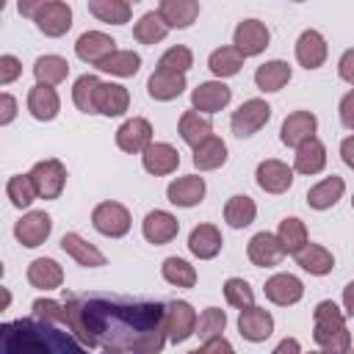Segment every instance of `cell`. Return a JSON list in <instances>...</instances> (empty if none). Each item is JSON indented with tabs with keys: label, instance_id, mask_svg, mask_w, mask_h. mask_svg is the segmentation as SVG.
Here are the masks:
<instances>
[{
	"label": "cell",
	"instance_id": "6da1fadb",
	"mask_svg": "<svg viewBox=\"0 0 354 354\" xmlns=\"http://www.w3.org/2000/svg\"><path fill=\"white\" fill-rule=\"evenodd\" d=\"M66 326L86 348L108 354H158L166 335V304L119 293H66Z\"/></svg>",
	"mask_w": 354,
	"mask_h": 354
},
{
	"label": "cell",
	"instance_id": "7a4b0ae2",
	"mask_svg": "<svg viewBox=\"0 0 354 354\" xmlns=\"http://www.w3.org/2000/svg\"><path fill=\"white\" fill-rule=\"evenodd\" d=\"M3 354H80L86 346L69 332L55 329V324L33 315L0 324Z\"/></svg>",
	"mask_w": 354,
	"mask_h": 354
},
{
	"label": "cell",
	"instance_id": "3957f363",
	"mask_svg": "<svg viewBox=\"0 0 354 354\" xmlns=\"http://www.w3.org/2000/svg\"><path fill=\"white\" fill-rule=\"evenodd\" d=\"M313 340L321 351L346 354L351 348V335L346 329V315L335 301H318L313 310Z\"/></svg>",
	"mask_w": 354,
	"mask_h": 354
},
{
	"label": "cell",
	"instance_id": "277c9868",
	"mask_svg": "<svg viewBox=\"0 0 354 354\" xmlns=\"http://www.w3.org/2000/svg\"><path fill=\"white\" fill-rule=\"evenodd\" d=\"M271 119V105L260 97H252L246 102H241L238 111H232V119H230V127L238 138H249L254 136L257 130H263Z\"/></svg>",
	"mask_w": 354,
	"mask_h": 354
},
{
	"label": "cell",
	"instance_id": "5b68a950",
	"mask_svg": "<svg viewBox=\"0 0 354 354\" xmlns=\"http://www.w3.org/2000/svg\"><path fill=\"white\" fill-rule=\"evenodd\" d=\"M28 174H30L41 199H58L64 185H66V166L58 158H47V160L33 163V169Z\"/></svg>",
	"mask_w": 354,
	"mask_h": 354
},
{
	"label": "cell",
	"instance_id": "8992f818",
	"mask_svg": "<svg viewBox=\"0 0 354 354\" xmlns=\"http://www.w3.org/2000/svg\"><path fill=\"white\" fill-rule=\"evenodd\" d=\"M91 224L105 238H122L130 232V210L122 202H100L91 210Z\"/></svg>",
	"mask_w": 354,
	"mask_h": 354
},
{
	"label": "cell",
	"instance_id": "52a82bcc",
	"mask_svg": "<svg viewBox=\"0 0 354 354\" xmlns=\"http://www.w3.org/2000/svg\"><path fill=\"white\" fill-rule=\"evenodd\" d=\"M196 310L188 301L174 299L166 304V335L171 343H185L196 332Z\"/></svg>",
	"mask_w": 354,
	"mask_h": 354
},
{
	"label": "cell",
	"instance_id": "ba28073f",
	"mask_svg": "<svg viewBox=\"0 0 354 354\" xmlns=\"http://www.w3.org/2000/svg\"><path fill=\"white\" fill-rule=\"evenodd\" d=\"M50 232H53V218H50V213H44V210H30V213H25V216L14 224V238H17L22 246H28V249L41 246V243L50 238Z\"/></svg>",
	"mask_w": 354,
	"mask_h": 354
},
{
	"label": "cell",
	"instance_id": "9c48e42d",
	"mask_svg": "<svg viewBox=\"0 0 354 354\" xmlns=\"http://www.w3.org/2000/svg\"><path fill=\"white\" fill-rule=\"evenodd\" d=\"M271 41V30L266 28V22L260 19H243L235 25V33H232V44L246 55H260Z\"/></svg>",
	"mask_w": 354,
	"mask_h": 354
},
{
	"label": "cell",
	"instance_id": "30bf717a",
	"mask_svg": "<svg viewBox=\"0 0 354 354\" xmlns=\"http://www.w3.org/2000/svg\"><path fill=\"white\" fill-rule=\"evenodd\" d=\"M33 22L44 36L58 39L72 28V8L64 0H47L41 6V11L33 17Z\"/></svg>",
	"mask_w": 354,
	"mask_h": 354
},
{
	"label": "cell",
	"instance_id": "8fae6325",
	"mask_svg": "<svg viewBox=\"0 0 354 354\" xmlns=\"http://www.w3.org/2000/svg\"><path fill=\"white\" fill-rule=\"evenodd\" d=\"M254 180H257V185L266 194H285L293 185V169L288 163L277 160V158H268V160H260L257 163Z\"/></svg>",
	"mask_w": 354,
	"mask_h": 354
},
{
	"label": "cell",
	"instance_id": "7c38bea8",
	"mask_svg": "<svg viewBox=\"0 0 354 354\" xmlns=\"http://www.w3.org/2000/svg\"><path fill=\"white\" fill-rule=\"evenodd\" d=\"M232 100V88L221 80H207V83H199L194 91H191V105L202 113H218L221 108H227Z\"/></svg>",
	"mask_w": 354,
	"mask_h": 354
},
{
	"label": "cell",
	"instance_id": "4fadbf2b",
	"mask_svg": "<svg viewBox=\"0 0 354 354\" xmlns=\"http://www.w3.org/2000/svg\"><path fill=\"white\" fill-rule=\"evenodd\" d=\"M149 144H152V124H149L144 116H133V119H127V122L116 130V147H119L122 152L138 155V152H144Z\"/></svg>",
	"mask_w": 354,
	"mask_h": 354
},
{
	"label": "cell",
	"instance_id": "5bb4252c",
	"mask_svg": "<svg viewBox=\"0 0 354 354\" xmlns=\"http://www.w3.org/2000/svg\"><path fill=\"white\" fill-rule=\"evenodd\" d=\"M246 254L257 268H271V266L282 263L285 246L274 232H257V235H252V241L246 246Z\"/></svg>",
	"mask_w": 354,
	"mask_h": 354
},
{
	"label": "cell",
	"instance_id": "9a60e30c",
	"mask_svg": "<svg viewBox=\"0 0 354 354\" xmlns=\"http://www.w3.org/2000/svg\"><path fill=\"white\" fill-rule=\"evenodd\" d=\"M238 332L249 340V343H263L266 337H271L274 332V315L266 307H243L238 315Z\"/></svg>",
	"mask_w": 354,
	"mask_h": 354
},
{
	"label": "cell",
	"instance_id": "2e32d148",
	"mask_svg": "<svg viewBox=\"0 0 354 354\" xmlns=\"http://www.w3.org/2000/svg\"><path fill=\"white\" fill-rule=\"evenodd\" d=\"M263 290H266V299H268L271 304H279V307H290V304L301 301V296H304L301 279L293 277V274H285V271L268 277Z\"/></svg>",
	"mask_w": 354,
	"mask_h": 354
},
{
	"label": "cell",
	"instance_id": "e0dca14e",
	"mask_svg": "<svg viewBox=\"0 0 354 354\" xmlns=\"http://www.w3.org/2000/svg\"><path fill=\"white\" fill-rule=\"evenodd\" d=\"M315 130H318V119H315V113H310V111H293V113H288L285 122H282L279 141H282L285 147H293V149H296L301 141L313 138Z\"/></svg>",
	"mask_w": 354,
	"mask_h": 354
},
{
	"label": "cell",
	"instance_id": "ac0fdd59",
	"mask_svg": "<svg viewBox=\"0 0 354 354\" xmlns=\"http://www.w3.org/2000/svg\"><path fill=\"white\" fill-rule=\"evenodd\" d=\"M205 191H207L205 177H199V174H185V177H177V180L169 183L166 199H169L171 205H177V207H194V205H199V202L205 199Z\"/></svg>",
	"mask_w": 354,
	"mask_h": 354
},
{
	"label": "cell",
	"instance_id": "d6986e66",
	"mask_svg": "<svg viewBox=\"0 0 354 354\" xmlns=\"http://www.w3.org/2000/svg\"><path fill=\"white\" fill-rule=\"evenodd\" d=\"M141 232H144V238H147L149 243L163 246V243H169V241L177 238L180 221H177L169 210H149V213L144 216V221H141Z\"/></svg>",
	"mask_w": 354,
	"mask_h": 354
},
{
	"label": "cell",
	"instance_id": "ffe728a7",
	"mask_svg": "<svg viewBox=\"0 0 354 354\" xmlns=\"http://www.w3.org/2000/svg\"><path fill=\"white\" fill-rule=\"evenodd\" d=\"M113 50H116L113 36H108V33H102V30H86V33H80V39L75 41L77 58L86 61V64H91V66H97V64H100L102 58H108Z\"/></svg>",
	"mask_w": 354,
	"mask_h": 354
},
{
	"label": "cell",
	"instance_id": "44dd1931",
	"mask_svg": "<svg viewBox=\"0 0 354 354\" xmlns=\"http://www.w3.org/2000/svg\"><path fill=\"white\" fill-rule=\"evenodd\" d=\"M326 55H329L326 39H324L315 28L301 30V36L296 39V61H299L304 69H318V66H324Z\"/></svg>",
	"mask_w": 354,
	"mask_h": 354
},
{
	"label": "cell",
	"instance_id": "7402d4cb",
	"mask_svg": "<svg viewBox=\"0 0 354 354\" xmlns=\"http://www.w3.org/2000/svg\"><path fill=\"white\" fill-rule=\"evenodd\" d=\"M141 163H144V169H147L149 174L163 177V174L177 171V166H180V152H177L171 144H166V141H152V144L141 152Z\"/></svg>",
	"mask_w": 354,
	"mask_h": 354
},
{
	"label": "cell",
	"instance_id": "603a6c76",
	"mask_svg": "<svg viewBox=\"0 0 354 354\" xmlns=\"http://www.w3.org/2000/svg\"><path fill=\"white\" fill-rule=\"evenodd\" d=\"M28 111L36 122H53L61 111V100H58V91L47 83H36L30 91H28Z\"/></svg>",
	"mask_w": 354,
	"mask_h": 354
},
{
	"label": "cell",
	"instance_id": "cb8c5ba5",
	"mask_svg": "<svg viewBox=\"0 0 354 354\" xmlns=\"http://www.w3.org/2000/svg\"><path fill=\"white\" fill-rule=\"evenodd\" d=\"M221 232L216 224H196L188 235V252L199 260H213L218 252H221Z\"/></svg>",
	"mask_w": 354,
	"mask_h": 354
},
{
	"label": "cell",
	"instance_id": "d4e9b609",
	"mask_svg": "<svg viewBox=\"0 0 354 354\" xmlns=\"http://www.w3.org/2000/svg\"><path fill=\"white\" fill-rule=\"evenodd\" d=\"M147 91L152 100L158 102H169L177 100L185 91V75L183 72H166V69H155L147 80Z\"/></svg>",
	"mask_w": 354,
	"mask_h": 354
},
{
	"label": "cell",
	"instance_id": "484cf974",
	"mask_svg": "<svg viewBox=\"0 0 354 354\" xmlns=\"http://www.w3.org/2000/svg\"><path fill=\"white\" fill-rule=\"evenodd\" d=\"M324 166H326V147H324L315 136L307 138V141H301V144L296 147V155H293V171L313 177V174L324 171Z\"/></svg>",
	"mask_w": 354,
	"mask_h": 354
},
{
	"label": "cell",
	"instance_id": "4316f807",
	"mask_svg": "<svg viewBox=\"0 0 354 354\" xmlns=\"http://www.w3.org/2000/svg\"><path fill=\"white\" fill-rule=\"evenodd\" d=\"M61 249H64L77 266H83V268H100V266H105V254H102L94 243H88L83 235H77V232H66V235L61 238Z\"/></svg>",
	"mask_w": 354,
	"mask_h": 354
},
{
	"label": "cell",
	"instance_id": "83f0119b",
	"mask_svg": "<svg viewBox=\"0 0 354 354\" xmlns=\"http://www.w3.org/2000/svg\"><path fill=\"white\" fill-rule=\"evenodd\" d=\"M293 257H296V266H299L301 271L313 274V277H324V274H329V271L335 268L332 252H329L326 246H321V243H310V241H307Z\"/></svg>",
	"mask_w": 354,
	"mask_h": 354
},
{
	"label": "cell",
	"instance_id": "f1b7e54d",
	"mask_svg": "<svg viewBox=\"0 0 354 354\" xmlns=\"http://www.w3.org/2000/svg\"><path fill=\"white\" fill-rule=\"evenodd\" d=\"M158 14L166 19L169 28H191L199 17V0H160Z\"/></svg>",
	"mask_w": 354,
	"mask_h": 354
},
{
	"label": "cell",
	"instance_id": "f546056e",
	"mask_svg": "<svg viewBox=\"0 0 354 354\" xmlns=\"http://www.w3.org/2000/svg\"><path fill=\"white\" fill-rule=\"evenodd\" d=\"M94 102H97V113H102V116H122L130 108V94L119 83H100Z\"/></svg>",
	"mask_w": 354,
	"mask_h": 354
},
{
	"label": "cell",
	"instance_id": "4dcf8cb0",
	"mask_svg": "<svg viewBox=\"0 0 354 354\" xmlns=\"http://www.w3.org/2000/svg\"><path fill=\"white\" fill-rule=\"evenodd\" d=\"M343 191H346L343 177H337V174L324 177L321 183H315V185L307 191V205H310L313 210H329V207L337 205V199L343 196Z\"/></svg>",
	"mask_w": 354,
	"mask_h": 354
},
{
	"label": "cell",
	"instance_id": "1f68e13d",
	"mask_svg": "<svg viewBox=\"0 0 354 354\" xmlns=\"http://www.w3.org/2000/svg\"><path fill=\"white\" fill-rule=\"evenodd\" d=\"M28 282L39 290H55L64 282V268L53 257H36L28 266Z\"/></svg>",
	"mask_w": 354,
	"mask_h": 354
},
{
	"label": "cell",
	"instance_id": "d6a6232c",
	"mask_svg": "<svg viewBox=\"0 0 354 354\" xmlns=\"http://www.w3.org/2000/svg\"><path fill=\"white\" fill-rule=\"evenodd\" d=\"M177 133H180V138H183L188 147H196L199 141H205L207 136H213V122H210L207 116H202V111L191 108V111H185V113L180 116Z\"/></svg>",
	"mask_w": 354,
	"mask_h": 354
},
{
	"label": "cell",
	"instance_id": "836d02e7",
	"mask_svg": "<svg viewBox=\"0 0 354 354\" xmlns=\"http://www.w3.org/2000/svg\"><path fill=\"white\" fill-rule=\"evenodd\" d=\"M227 163V144L218 136H207L194 147V166L199 171H213Z\"/></svg>",
	"mask_w": 354,
	"mask_h": 354
},
{
	"label": "cell",
	"instance_id": "e575fe53",
	"mask_svg": "<svg viewBox=\"0 0 354 354\" xmlns=\"http://www.w3.org/2000/svg\"><path fill=\"white\" fill-rule=\"evenodd\" d=\"M243 58H246V55H243L235 44L216 47V50L210 53V58H207V69H210L218 80H224V77H232V75H238V72H241Z\"/></svg>",
	"mask_w": 354,
	"mask_h": 354
},
{
	"label": "cell",
	"instance_id": "d590c367",
	"mask_svg": "<svg viewBox=\"0 0 354 354\" xmlns=\"http://www.w3.org/2000/svg\"><path fill=\"white\" fill-rule=\"evenodd\" d=\"M290 64L288 61H279V58H274V61H266L263 66H257V72H254V86L260 88V91H279L288 80H290Z\"/></svg>",
	"mask_w": 354,
	"mask_h": 354
},
{
	"label": "cell",
	"instance_id": "8d00e7d4",
	"mask_svg": "<svg viewBox=\"0 0 354 354\" xmlns=\"http://www.w3.org/2000/svg\"><path fill=\"white\" fill-rule=\"evenodd\" d=\"M254 216H257V205H254V199L246 196V194H235V196H230L227 205H224V221H227L230 227H235V230L249 227V224L254 221Z\"/></svg>",
	"mask_w": 354,
	"mask_h": 354
},
{
	"label": "cell",
	"instance_id": "74e56055",
	"mask_svg": "<svg viewBox=\"0 0 354 354\" xmlns=\"http://www.w3.org/2000/svg\"><path fill=\"white\" fill-rule=\"evenodd\" d=\"M97 69H102L108 75H116V77H133L141 69V55L133 53V50H113L108 58H102L97 64Z\"/></svg>",
	"mask_w": 354,
	"mask_h": 354
},
{
	"label": "cell",
	"instance_id": "f35d334b",
	"mask_svg": "<svg viewBox=\"0 0 354 354\" xmlns=\"http://www.w3.org/2000/svg\"><path fill=\"white\" fill-rule=\"evenodd\" d=\"M169 25H166V19L158 14V11H147L138 22H136V28H133V36H136V41H141V44H158V41H163L166 36H169Z\"/></svg>",
	"mask_w": 354,
	"mask_h": 354
},
{
	"label": "cell",
	"instance_id": "ab89813d",
	"mask_svg": "<svg viewBox=\"0 0 354 354\" xmlns=\"http://www.w3.org/2000/svg\"><path fill=\"white\" fill-rule=\"evenodd\" d=\"M88 11L108 25H124L133 17V6L124 0H88Z\"/></svg>",
	"mask_w": 354,
	"mask_h": 354
},
{
	"label": "cell",
	"instance_id": "60d3db41",
	"mask_svg": "<svg viewBox=\"0 0 354 354\" xmlns=\"http://www.w3.org/2000/svg\"><path fill=\"white\" fill-rule=\"evenodd\" d=\"M33 75H36V83L55 86V83L66 80V75H69V61L61 58V55H41V58H36V64H33Z\"/></svg>",
	"mask_w": 354,
	"mask_h": 354
},
{
	"label": "cell",
	"instance_id": "b9f144b4",
	"mask_svg": "<svg viewBox=\"0 0 354 354\" xmlns=\"http://www.w3.org/2000/svg\"><path fill=\"white\" fill-rule=\"evenodd\" d=\"M160 274L174 288H194L196 285V268L183 257H166L160 266Z\"/></svg>",
	"mask_w": 354,
	"mask_h": 354
},
{
	"label": "cell",
	"instance_id": "7bdbcfd3",
	"mask_svg": "<svg viewBox=\"0 0 354 354\" xmlns=\"http://www.w3.org/2000/svg\"><path fill=\"white\" fill-rule=\"evenodd\" d=\"M102 80L97 75H80L72 86V102L77 105L80 113H97V86Z\"/></svg>",
	"mask_w": 354,
	"mask_h": 354
},
{
	"label": "cell",
	"instance_id": "ee69618b",
	"mask_svg": "<svg viewBox=\"0 0 354 354\" xmlns=\"http://www.w3.org/2000/svg\"><path fill=\"white\" fill-rule=\"evenodd\" d=\"M6 196L11 199L14 207L22 210V207H30V205H33V199L39 196V191H36L30 174H14V177H8V183H6Z\"/></svg>",
	"mask_w": 354,
	"mask_h": 354
},
{
	"label": "cell",
	"instance_id": "f6af8a7d",
	"mask_svg": "<svg viewBox=\"0 0 354 354\" xmlns=\"http://www.w3.org/2000/svg\"><path fill=\"white\" fill-rule=\"evenodd\" d=\"M277 238L282 241L285 254H296V252L307 243V227H304V221L296 218V216L282 218V221H279V230H277Z\"/></svg>",
	"mask_w": 354,
	"mask_h": 354
},
{
	"label": "cell",
	"instance_id": "bcb514c9",
	"mask_svg": "<svg viewBox=\"0 0 354 354\" xmlns=\"http://www.w3.org/2000/svg\"><path fill=\"white\" fill-rule=\"evenodd\" d=\"M224 299H227L230 307L243 310V307H252V304H254V290H252V285H249L246 279L230 277V279L224 282Z\"/></svg>",
	"mask_w": 354,
	"mask_h": 354
},
{
	"label": "cell",
	"instance_id": "7dc6e473",
	"mask_svg": "<svg viewBox=\"0 0 354 354\" xmlns=\"http://www.w3.org/2000/svg\"><path fill=\"white\" fill-rule=\"evenodd\" d=\"M191 66H194V53L188 47H183V44L169 47L158 61V69H166V72H183L185 75Z\"/></svg>",
	"mask_w": 354,
	"mask_h": 354
},
{
	"label": "cell",
	"instance_id": "c3c4849f",
	"mask_svg": "<svg viewBox=\"0 0 354 354\" xmlns=\"http://www.w3.org/2000/svg\"><path fill=\"white\" fill-rule=\"evenodd\" d=\"M224 326H227V313L218 310V307H207V310L199 315V321H196V332H194V335H199V340H207V337L221 335Z\"/></svg>",
	"mask_w": 354,
	"mask_h": 354
},
{
	"label": "cell",
	"instance_id": "681fc988",
	"mask_svg": "<svg viewBox=\"0 0 354 354\" xmlns=\"http://www.w3.org/2000/svg\"><path fill=\"white\" fill-rule=\"evenodd\" d=\"M30 310H33V315H39V318H44V321H50V324H66V307H64L61 301L36 299V301L30 304Z\"/></svg>",
	"mask_w": 354,
	"mask_h": 354
},
{
	"label": "cell",
	"instance_id": "f907efd6",
	"mask_svg": "<svg viewBox=\"0 0 354 354\" xmlns=\"http://www.w3.org/2000/svg\"><path fill=\"white\" fill-rule=\"evenodd\" d=\"M22 75V61L17 55H0V86H8L14 83L17 77Z\"/></svg>",
	"mask_w": 354,
	"mask_h": 354
},
{
	"label": "cell",
	"instance_id": "816d5d0a",
	"mask_svg": "<svg viewBox=\"0 0 354 354\" xmlns=\"http://www.w3.org/2000/svg\"><path fill=\"white\" fill-rule=\"evenodd\" d=\"M337 113H340L343 127L354 130V88H351L348 94H343V100H340V105H337Z\"/></svg>",
	"mask_w": 354,
	"mask_h": 354
},
{
	"label": "cell",
	"instance_id": "f5cc1de1",
	"mask_svg": "<svg viewBox=\"0 0 354 354\" xmlns=\"http://www.w3.org/2000/svg\"><path fill=\"white\" fill-rule=\"evenodd\" d=\"M337 75H340V80H346L348 86H354V47L340 55V61H337Z\"/></svg>",
	"mask_w": 354,
	"mask_h": 354
},
{
	"label": "cell",
	"instance_id": "db71d44e",
	"mask_svg": "<svg viewBox=\"0 0 354 354\" xmlns=\"http://www.w3.org/2000/svg\"><path fill=\"white\" fill-rule=\"evenodd\" d=\"M14 116H17V100L8 91H3L0 94V124H11Z\"/></svg>",
	"mask_w": 354,
	"mask_h": 354
},
{
	"label": "cell",
	"instance_id": "11a10c76",
	"mask_svg": "<svg viewBox=\"0 0 354 354\" xmlns=\"http://www.w3.org/2000/svg\"><path fill=\"white\" fill-rule=\"evenodd\" d=\"M199 351H202V354H221V351H224V354H230V351H232V343H230V340H224L221 335H216V337H207V340L202 343V348H199Z\"/></svg>",
	"mask_w": 354,
	"mask_h": 354
},
{
	"label": "cell",
	"instance_id": "9f6ffc18",
	"mask_svg": "<svg viewBox=\"0 0 354 354\" xmlns=\"http://www.w3.org/2000/svg\"><path fill=\"white\" fill-rule=\"evenodd\" d=\"M47 0H17V11L22 14V17H36L39 11H41V6H44Z\"/></svg>",
	"mask_w": 354,
	"mask_h": 354
},
{
	"label": "cell",
	"instance_id": "6f0895ef",
	"mask_svg": "<svg viewBox=\"0 0 354 354\" xmlns=\"http://www.w3.org/2000/svg\"><path fill=\"white\" fill-rule=\"evenodd\" d=\"M340 158H343V163L348 169H354V136H348V138L340 141Z\"/></svg>",
	"mask_w": 354,
	"mask_h": 354
},
{
	"label": "cell",
	"instance_id": "680465c9",
	"mask_svg": "<svg viewBox=\"0 0 354 354\" xmlns=\"http://www.w3.org/2000/svg\"><path fill=\"white\" fill-rule=\"evenodd\" d=\"M285 351H293V354H299L301 351V346H299V340H293V337H285L277 348H274V354H285Z\"/></svg>",
	"mask_w": 354,
	"mask_h": 354
},
{
	"label": "cell",
	"instance_id": "91938a15",
	"mask_svg": "<svg viewBox=\"0 0 354 354\" xmlns=\"http://www.w3.org/2000/svg\"><path fill=\"white\" fill-rule=\"evenodd\" d=\"M343 307H346L348 315H354V282H348L343 288Z\"/></svg>",
	"mask_w": 354,
	"mask_h": 354
},
{
	"label": "cell",
	"instance_id": "94428289",
	"mask_svg": "<svg viewBox=\"0 0 354 354\" xmlns=\"http://www.w3.org/2000/svg\"><path fill=\"white\" fill-rule=\"evenodd\" d=\"M8 304H11V293H8V290H3V310H6Z\"/></svg>",
	"mask_w": 354,
	"mask_h": 354
},
{
	"label": "cell",
	"instance_id": "6125c7cd",
	"mask_svg": "<svg viewBox=\"0 0 354 354\" xmlns=\"http://www.w3.org/2000/svg\"><path fill=\"white\" fill-rule=\"evenodd\" d=\"M124 3H130V6H133V3H141V0H124Z\"/></svg>",
	"mask_w": 354,
	"mask_h": 354
},
{
	"label": "cell",
	"instance_id": "be15d7a7",
	"mask_svg": "<svg viewBox=\"0 0 354 354\" xmlns=\"http://www.w3.org/2000/svg\"><path fill=\"white\" fill-rule=\"evenodd\" d=\"M351 207H354V196H351Z\"/></svg>",
	"mask_w": 354,
	"mask_h": 354
},
{
	"label": "cell",
	"instance_id": "e7e4bbea",
	"mask_svg": "<svg viewBox=\"0 0 354 354\" xmlns=\"http://www.w3.org/2000/svg\"><path fill=\"white\" fill-rule=\"evenodd\" d=\"M293 3H304V0H293Z\"/></svg>",
	"mask_w": 354,
	"mask_h": 354
}]
</instances>
